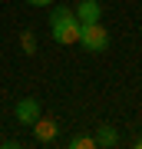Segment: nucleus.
Here are the masks:
<instances>
[{"label": "nucleus", "instance_id": "nucleus-8", "mask_svg": "<svg viewBox=\"0 0 142 149\" xmlns=\"http://www.w3.org/2000/svg\"><path fill=\"white\" fill-rule=\"evenodd\" d=\"M20 47L26 50V53H37V37H33V33H23V37H20Z\"/></svg>", "mask_w": 142, "mask_h": 149}, {"label": "nucleus", "instance_id": "nucleus-5", "mask_svg": "<svg viewBox=\"0 0 142 149\" xmlns=\"http://www.w3.org/2000/svg\"><path fill=\"white\" fill-rule=\"evenodd\" d=\"M56 133H60V126H56V119H37L33 123V136L40 139V143H53V139H56Z\"/></svg>", "mask_w": 142, "mask_h": 149}, {"label": "nucleus", "instance_id": "nucleus-6", "mask_svg": "<svg viewBox=\"0 0 142 149\" xmlns=\"http://www.w3.org/2000/svg\"><path fill=\"white\" fill-rule=\"evenodd\" d=\"M96 149H112V146H116L119 143V133H116V126H106V123H103V126H96Z\"/></svg>", "mask_w": 142, "mask_h": 149}, {"label": "nucleus", "instance_id": "nucleus-4", "mask_svg": "<svg viewBox=\"0 0 142 149\" xmlns=\"http://www.w3.org/2000/svg\"><path fill=\"white\" fill-rule=\"evenodd\" d=\"M73 13L79 23H96V20H103V3L99 0H79V7Z\"/></svg>", "mask_w": 142, "mask_h": 149}, {"label": "nucleus", "instance_id": "nucleus-3", "mask_svg": "<svg viewBox=\"0 0 142 149\" xmlns=\"http://www.w3.org/2000/svg\"><path fill=\"white\" fill-rule=\"evenodd\" d=\"M13 116H17V123H23V126H33V123L40 119V103L26 96V100H20V103H17Z\"/></svg>", "mask_w": 142, "mask_h": 149}, {"label": "nucleus", "instance_id": "nucleus-2", "mask_svg": "<svg viewBox=\"0 0 142 149\" xmlns=\"http://www.w3.org/2000/svg\"><path fill=\"white\" fill-rule=\"evenodd\" d=\"M50 33H53V40H56L60 47L76 43L79 40V20H76V13L66 17V20H60V23H50Z\"/></svg>", "mask_w": 142, "mask_h": 149}, {"label": "nucleus", "instance_id": "nucleus-11", "mask_svg": "<svg viewBox=\"0 0 142 149\" xmlns=\"http://www.w3.org/2000/svg\"><path fill=\"white\" fill-rule=\"evenodd\" d=\"M136 146H139V149H142V136H139V139H136Z\"/></svg>", "mask_w": 142, "mask_h": 149}, {"label": "nucleus", "instance_id": "nucleus-7", "mask_svg": "<svg viewBox=\"0 0 142 149\" xmlns=\"http://www.w3.org/2000/svg\"><path fill=\"white\" fill-rule=\"evenodd\" d=\"M69 149H96V139H93V136H83V133H76L73 139H69Z\"/></svg>", "mask_w": 142, "mask_h": 149}, {"label": "nucleus", "instance_id": "nucleus-9", "mask_svg": "<svg viewBox=\"0 0 142 149\" xmlns=\"http://www.w3.org/2000/svg\"><path fill=\"white\" fill-rule=\"evenodd\" d=\"M66 17H73V10H69V7H53L50 23H60V20H66Z\"/></svg>", "mask_w": 142, "mask_h": 149}, {"label": "nucleus", "instance_id": "nucleus-10", "mask_svg": "<svg viewBox=\"0 0 142 149\" xmlns=\"http://www.w3.org/2000/svg\"><path fill=\"white\" fill-rule=\"evenodd\" d=\"M26 3H30V7H50L53 0H26Z\"/></svg>", "mask_w": 142, "mask_h": 149}, {"label": "nucleus", "instance_id": "nucleus-1", "mask_svg": "<svg viewBox=\"0 0 142 149\" xmlns=\"http://www.w3.org/2000/svg\"><path fill=\"white\" fill-rule=\"evenodd\" d=\"M76 43L83 50H89V53H103V50L109 47V30H106L99 20L96 23H79V40Z\"/></svg>", "mask_w": 142, "mask_h": 149}]
</instances>
